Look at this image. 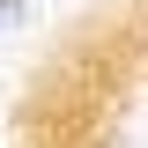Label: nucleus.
<instances>
[{"mask_svg":"<svg viewBox=\"0 0 148 148\" xmlns=\"http://www.w3.org/2000/svg\"><path fill=\"white\" fill-rule=\"evenodd\" d=\"M22 15H30V8H22V0H0V30H15Z\"/></svg>","mask_w":148,"mask_h":148,"instance_id":"f257e3e1","label":"nucleus"},{"mask_svg":"<svg viewBox=\"0 0 148 148\" xmlns=\"http://www.w3.org/2000/svg\"><path fill=\"white\" fill-rule=\"evenodd\" d=\"M141 37H148V22H141Z\"/></svg>","mask_w":148,"mask_h":148,"instance_id":"f03ea898","label":"nucleus"}]
</instances>
